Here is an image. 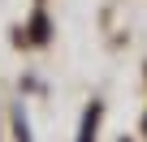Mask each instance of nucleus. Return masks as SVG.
<instances>
[{"mask_svg": "<svg viewBox=\"0 0 147 142\" xmlns=\"http://www.w3.org/2000/svg\"><path fill=\"white\" fill-rule=\"evenodd\" d=\"M95 125H100V103H91V108H87L82 129H78V142H95Z\"/></svg>", "mask_w": 147, "mask_h": 142, "instance_id": "1", "label": "nucleus"}, {"mask_svg": "<svg viewBox=\"0 0 147 142\" xmlns=\"http://www.w3.org/2000/svg\"><path fill=\"white\" fill-rule=\"evenodd\" d=\"M13 125H18V142H30V129H26V112L22 108L13 112Z\"/></svg>", "mask_w": 147, "mask_h": 142, "instance_id": "2", "label": "nucleus"}]
</instances>
